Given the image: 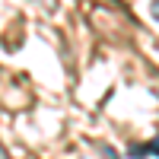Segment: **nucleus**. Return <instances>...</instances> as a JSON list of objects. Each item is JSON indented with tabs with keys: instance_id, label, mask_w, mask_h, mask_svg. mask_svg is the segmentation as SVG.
<instances>
[{
	"instance_id": "20e7f679",
	"label": "nucleus",
	"mask_w": 159,
	"mask_h": 159,
	"mask_svg": "<svg viewBox=\"0 0 159 159\" xmlns=\"http://www.w3.org/2000/svg\"><path fill=\"white\" fill-rule=\"evenodd\" d=\"M150 13H153V19H159V3H153V7H150Z\"/></svg>"
},
{
	"instance_id": "f257e3e1",
	"label": "nucleus",
	"mask_w": 159,
	"mask_h": 159,
	"mask_svg": "<svg viewBox=\"0 0 159 159\" xmlns=\"http://www.w3.org/2000/svg\"><path fill=\"white\" fill-rule=\"evenodd\" d=\"M127 156H130V159H147L150 150H147V143H134V147L127 150Z\"/></svg>"
},
{
	"instance_id": "7ed1b4c3",
	"label": "nucleus",
	"mask_w": 159,
	"mask_h": 159,
	"mask_svg": "<svg viewBox=\"0 0 159 159\" xmlns=\"http://www.w3.org/2000/svg\"><path fill=\"white\" fill-rule=\"evenodd\" d=\"M0 159H13V156L7 153V147H3V143H0Z\"/></svg>"
},
{
	"instance_id": "f03ea898",
	"label": "nucleus",
	"mask_w": 159,
	"mask_h": 159,
	"mask_svg": "<svg viewBox=\"0 0 159 159\" xmlns=\"http://www.w3.org/2000/svg\"><path fill=\"white\" fill-rule=\"evenodd\" d=\"M147 150H150V156H159V134H156V137L147 143Z\"/></svg>"
}]
</instances>
